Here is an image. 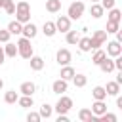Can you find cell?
<instances>
[{
	"label": "cell",
	"mask_w": 122,
	"mask_h": 122,
	"mask_svg": "<svg viewBox=\"0 0 122 122\" xmlns=\"http://www.w3.org/2000/svg\"><path fill=\"white\" fill-rule=\"evenodd\" d=\"M17 55H21L23 59H29L30 55H34L32 53V46H30V38L21 36L17 40Z\"/></svg>",
	"instance_id": "2"
},
{
	"label": "cell",
	"mask_w": 122,
	"mask_h": 122,
	"mask_svg": "<svg viewBox=\"0 0 122 122\" xmlns=\"http://www.w3.org/2000/svg\"><path fill=\"white\" fill-rule=\"evenodd\" d=\"M71 80H72V84H74L76 88H84V86L88 84V76H86V74H80V72H78V74L74 72V76H72Z\"/></svg>",
	"instance_id": "20"
},
{
	"label": "cell",
	"mask_w": 122,
	"mask_h": 122,
	"mask_svg": "<svg viewBox=\"0 0 122 122\" xmlns=\"http://www.w3.org/2000/svg\"><path fill=\"white\" fill-rule=\"evenodd\" d=\"M105 40H107V30H95L92 34V38H90V48L97 50V48H101L105 44Z\"/></svg>",
	"instance_id": "5"
},
{
	"label": "cell",
	"mask_w": 122,
	"mask_h": 122,
	"mask_svg": "<svg viewBox=\"0 0 122 122\" xmlns=\"http://www.w3.org/2000/svg\"><path fill=\"white\" fill-rule=\"evenodd\" d=\"M55 29H57V32H67L71 29V19L67 15H59L55 21Z\"/></svg>",
	"instance_id": "8"
},
{
	"label": "cell",
	"mask_w": 122,
	"mask_h": 122,
	"mask_svg": "<svg viewBox=\"0 0 122 122\" xmlns=\"http://www.w3.org/2000/svg\"><path fill=\"white\" fill-rule=\"evenodd\" d=\"M17 103H19L23 109H29V107L34 105V99H32V95H21V97L17 99Z\"/></svg>",
	"instance_id": "28"
},
{
	"label": "cell",
	"mask_w": 122,
	"mask_h": 122,
	"mask_svg": "<svg viewBox=\"0 0 122 122\" xmlns=\"http://www.w3.org/2000/svg\"><path fill=\"white\" fill-rule=\"evenodd\" d=\"M4 59H6V53H4V48L0 46V65L4 63Z\"/></svg>",
	"instance_id": "39"
},
{
	"label": "cell",
	"mask_w": 122,
	"mask_h": 122,
	"mask_svg": "<svg viewBox=\"0 0 122 122\" xmlns=\"http://www.w3.org/2000/svg\"><path fill=\"white\" fill-rule=\"evenodd\" d=\"M15 19L19 23H29L30 21V4H29V0H19L15 4Z\"/></svg>",
	"instance_id": "1"
},
{
	"label": "cell",
	"mask_w": 122,
	"mask_h": 122,
	"mask_svg": "<svg viewBox=\"0 0 122 122\" xmlns=\"http://www.w3.org/2000/svg\"><path fill=\"white\" fill-rule=\"evenodd\" d=\"M78 118L82 122H97V116H93L92 109H80L78 111Z\"/></svg>",
	"instance_id": "11"
},
{
	"label": "cell",
	"mask_w": 122,
	"mask_h": 122,
	"mask_svg": "<svg viewBox=\"0 0 122 122\" xmlns=\"http://www.w3.org/2000/svg\"><path fill=\"white\" fill-rule=\"evenodd\" d=\"M82 13H84V2L82 0H72V4L67 10V17L72 21V19H80Z\"/></svg>",
	"instance_id": "3"
},
{
	"label": "cell",
	"mask_w": 122,
	"mask_h": 122,
	"mask_svg": "<svg viewBox=\"0 0 122 122\" xmlns=\"http://www.w3.org/2000/svg\"><path fill=\"white\" fill-rule=\"evenodd\" d=\"M36 32H38V29H36L34 23H30V21H29V23H23V30H21V34H23L25 38H30V40H32V38L36 36Z\"/></svg>",
	"instance_id": "9"
},
{
	"label": "cell",
	"mask_w": 122,
	"mask_h": 122,
	"mask_svg": "<svg viewBox=\"0 0 122 122\" xmlns=\"http://www.w3.org/2000/svg\"><path fill=\"white\" fill-rule=\"evenodd\" d=\"M29 63H30V69L32 71H42L44 69V59L38 57V55H30L29 57Z\"/></svg>",
	"instance_id": "15"
},
{
	"label": "cell",
	"mask_w": 122,
	"mask_h": 122,
	"mask_svg": "<svg viewBox=\"0 0 122 122\" xmlns=\"http://www.w3.org/2000/svg\"><path fill=\"white\" fill-rule=\"evenodd\" d=\"M27 120H29V122H40L42 118H40L38 112H29V114H27Z\"/></svg>",
	"instance_id": "37"
},
{
	"label": "cell",
	"mask_w": 122,
	"mask_h": 122,
	"mask_svg": "<svg viewBox=\"0 0 122 122\" xmlns=\"http://www.w3.org/2000/svg\"><path fill=\"white\" fill-rule=\"evenodd\" d=\"M103 11H105V10H103V6H101L99 2H93V4H92V8H90V13H92V17H93V19L103 17Z\"/></svg>",
	"instance_id": "19"
},
{
	"label": "cell",
	"mask_w": 122,
	"mask_h": 122,
	"mask_svg": "<svg viewBox=\"0 0 122 122\" xmlns=\"http://www.w3.org/2000/svg\"><path fill=\"white\" fill-rule=\"evenodd\" d=\"M116 120H118V116L112 114V112H107V111L97 116V122H116Z\"/></svg>",
	"instance_id": "29"
},
{
	"label": "cell",
	"mask_w": 122,
	"mask_h": 122,
	"mask_svg": "<svg viewBox=\"0 0 122 122\" xmlns=\"http://www.w3.org/2000/svg\"><path fill=\"white\" fill-rule=\"evenodd\" d=\"M0 8H4L10 15L15 13V4H13V0H0Z\"/></svg>",
	"instance_id": "30"
},
{
	"label": "cell",
	"mask_w": 122,
	"mask_h": 122,
	"mask_svg": "<svg viewBox=\"0 0 122 122\" xmlns=\"http://www.w3.org/2000/svg\"><path fill=\"white\" fill-rule=\"evenodd\" d=\"M109 57H116V55H120L122 53V46H120V42H116V40H111V42H107V51H105Z\"/></svg>",
	"instance_id": "7"
},
{
	"label": "cell",
	"mask_w": 122,
	"mask_h": 122,
	"mask_svg": "<svg viewBox=\"0 0 122 122\" xmlns=\"http://www.w3.org/2000/svg\"><path fill=\"white\" fill-rule=\"evenodd\" d=\"M71 109H72V99L61 93V97H59L57 103H55V111H57V114H67Z\"/></svg>",
	"instance_id": "4"
},
{
	"label": "cell",
	"mask_w": 122,
	"mask_h": 122,
	"mask_svg": "<svg viewBox=\"0 0 122 122\" xmlns=\"http://www.w3.org/2000/svg\"><path fill=\"white\" fill-rule=\"evenodd\" d=\"M93 2H99V0H92V4H93Z\"/></svg>",
	"instance_id": "41"
},
{
	"label": "cell",
	"mask_w": 122,
	"mask_h": 122,
	"mask_svg": "<svg viewBox=\"0 0 122 122\" xmlns=\"http://www.w3.org/2000/svg\"><path fill=\"white\" fill-rule=\"evenodd\" d=\"M17 99H19V93H17L15 90H10V92H6V93H4V101H6L8 105L17 103Z\"/></svg>",
	"instance_id": "26"
},
{
	"label": "cell",
	"mask_w": 122,
	"mask_h": 122,
	"mask_svg": "<svg viewBox=\"0 0 122 122\" xmlns=\"http://www.w3.org/2000/svg\"><path fill=\"white\" fill-rule=\"evenodd\" d=\"M51 112H53V107L48 105V103H44V105L40 107V112H38V114H40V118H50Z\"/></svg>",
	"instance_id": "32"
},
{
	"label": "cell",
	"mask_w": 122,
	"mask_h": 122,
	"mask_svg": "<svg viewBox=\"0 0 122 122\" xmlns=\"http://www.w3.org/2000/svg\"><path fill=\"white\" fill-rule=\"evenodd\" d=\"M76 44H78L80 51H90V50H92V48H90V38H88V36H80Z\"/></svg>",
	"instance_id": "31"
},
{
	"label": "cell",
	"mask_w": 122,
	"mask_h": 122,
	"mask_svg": "<svg viewBox=\"0 0 122 122\" xmlns=\"http://www.w3.org/2000/svg\"><path fill=\"white\" fill-rule=\"evenodd\" d=\"M71 59H72V55H71V51L67 50V48H61V50H57V53H55V61L63 67V65H69L71 63Z\"/></svg>",
	"instance_id": "6"
},
{
	"label": "cell",
	"mask_w": 122,
	"mask_h": 122,
	"mask_svg": "<svg viewBox=\"0 0 122 122\" xmlns=\"http://www.w3.org/2000/svg\"><path fill=\"white\" fill-rule=\"evenodd\" d=\"M105 111H107V103L101 101V99H95L93 105H92V112H93V116H99V114H103Z\"/></svg>",
	"instance_id": "12"
},
{
	"label": "cell",
	"mask_w": 122,
	"mask_h": 122,
	"mask_svg": "<svg viewBox=\"0 0 122 122\" xmlns=\"http://www.w3.org/2000/svg\"><path fill=\"white\" fill-rule=\"evenodd\" d=\"M97 67H99L103 72H112V71H114V61H112V57H107V55H105V59H103Z\"/></svg>",
	"instance_id": "13"
},
{
	"label": "cell",
	"mask_w": 122,
	"mask_h": 122,
	"mask_svg": "<svg viewBox=\"0 0 122 122\" xmlns=\"http://www.w3.org/2000/svg\"><path fill=\"white\" fill-rule=\"evenodd\" d=\"M74 72H76V71H74L71 65H63V67H61V72H59V76H61L63 80H67V82H69V80L74 76Z\"/></svg>",
	"instance_id": "17"
},
{
	"label": "cell",
	"mask_w": 122,
	"mask_h": 122,
	"mask_svg": "<svg viewBox=\"0 0 122 122\" xmlns=\"http://www.w3.org/2000/svg\"><path fill=\"white\" fill-rule=\"evenodd\" d=\"M19 92H21V95H32L36 92V86H34V82H23L19 86Z\"/></svg>",
	"instance_id": "16"
},
{
	"label": "cell",
	"mask_w": 122,
	"mask_h": 122,
	"mask_svg": "<svg viewBox=\"0 0 122 122\" xmlns=\"http://www.w3.org/2000/svg\"><path fill=\"white\" fill-rule=\"evenodd\" d=\"M61 10V0H46V11L57 13Z\"/></svg>",
	"instance_id": "21"
},
{
	"label": "cell",
	"mask_w": 122,
	"mask_h": 122,
	"mask_svg": "<svg viewBox=\"0 0 122 122\" xmlns=\"http://www.w3.org/2000/svg\"><path fill=\"white\" fill-rule=\"evenodd\" d=\"M120 29V23H114V21H107V34H114L116 30Z\"/></svg>",
	"instance_id": "34"
},
{
	"label": "cell",
	"mask_w": 122,
	"mask_h": 122,
	"mask_svg": "<svg viewBox=\"0 0 122 122\" xmlns=\"http://www.w3.org/2000/svg\"><path fill=\"white\" fill-rule=\"evenodd\" d=\"M65 34H67V36H65V38H67V44L76 46V42H78V38H80V32H78V30H71V29H69Z\"/></svg>",
	"instance_id": "23"
},
{
	"label": "cell",
	"mask_w": 122,
	"mask_h": 122,
	"mask_svg": "<svg viewBox=\"0 0 122 122\" xmlns=\"http://www.w3.org/2000/svg\"><path fill=\"white\" fill-rule=\"evenodd\" d=\"M99 4L103 6V10H111V8H114L116 0H99Z\"/></svg>",
	"instance_id": "36"
},
{
	"label": "cell",
	"mask_w": 122,
	"mask_h": 122,
	"mask_svg": "<svg viewBox=\"0 0 122 122\" xmlns=\"http://www.w3.org/2000/svg\"><path fill=\"white\" fill-rule=\"evenodd\" d=\"M10 36H11V34H10L8 29H0V42H2V44L10 42Z\"/></svg>",
	"instance_id": "35"
},
{
	"label": "cell",
	"mask_w": 122,
	"mask_h": 122,
	"mask_svg": "<svg viewBox=\"0 0 122 122\" xmlns=\"http://www.w3.org/2000/svg\"><path fill=\"white\" fill-rule=\"evenodd\" d=\"M42 32H44L48 38L55 36V32H57V29H55V23H53V21H46V23L42 25Z\"/></svg>",
	"instance_id": "14"
},
{
	"label": "cell",
	"mask_w": 122,
	"mask_h": 122,
	"mask_svg": "<svg viewBox=\"0 0 122 122\" xmlns=\"http://www.w3.org/2000/svg\"><path fill=\"white\" fill-rule=\"evenodd\" d=\"M105 55H107V53H105L101 48H97V50H95V53H93V57H92V63H93V65H99V63L105 59Z\"/></svg>",
	"instance_id": "33"
},
{
	"label": "cell",
	"mask_w": 122,
	"mask_h": 122,
	"mask_svg": "<svg viewBox=\"0 0 122 122\" xmlns=\"http://www.w3.org/2000/svg\"><path fill=\"white\" fill-rule=\"evenodd\" d=\"M105 92H107V95H118V93H120V84H118L116 80H112V82H107V86H105Z\"/></svg>",
	"instance_id": "18"
},
{
	"label": "cell",
	"mask_w": 122,
	"mask_h": 122,
	"mask_svg": "<svg viewBox=\"0 0 122 122\" xmlns=\"http://www.w3.org/2000/svg\"><path fill=\"white\" fill-rule=\"evenodd\" d=\"M67 88H69V84H67V80H63V78H59V80H55V82L51 84V92H53V93H57V95L65 93V92H67Z\"/></svg>",
	"instance_id": "10"
},
{
	"label": "cell",
	"mask_w": 122,
	"mask_h": 122,
	"mask_svg": "<svg viewBox=\"0 0 122 122\" xmlns=\"http://www.w3.org/2000/svg\"><path fill=\"white\" fill-rule=\"evenodd\" d=\"M8 30H10V34H21V30H23V23H19L17 19H15V21H10Z\"/></svg>",
	"instance_id": "24"
},
{
	"label": "cell",
	"mask_w": 122,
	"mask_h": 122,
	"mask_svg": "<svg viewBox=\"0 0 122 122\" xmlns=\"http://www.w3.org/2000/svg\"><path fill=\"white\" fill-rule=\"evenodd\" d=\"M92 95H93V99H101V101L107 99V92H105L103 86H95V88L92 90Z\"/></svg>",
	"instance_id": "25"
},
{
	"label": "cell",
	"mask_w": 122,
	"mask_h": 122,
	"mask_svg": "<svg viewBox=\"0 0 122 122\" xmlns=\"http://www.w3.org/2000/svg\"><path fill=\"white\" fill-rule=\"evenodd\" d=\"M57 122H69V116L67 114H59L57 116Z\"/></svg>",
	"instance_id": "38"
},
{
	"label": "cell",
	"mask_w": 122,
	"mask_h": 122,
	"mask_svg": "<svg viewBox=\"0 0 122 122\" xmlns=\"http://www.w3.org/2000/svg\"><path fill=\"white\" fill-rule=\"evenodd\" d=\"M4 53H6V57H15V55H17V44L6 42V46H4Z\"/></svg>",
	"instance_id": "27"
},
{
	"label": "cell",
	"mask_w": 122,
	"mask_h": 122,
	"mask_svg": "<svg viewBox=\"0 0 122 122\" xmlns=\"http://www.w3.org/2000/svg\"><path fill=\"white\" fill-rule=\"evenodd\" d=\"M2 88H4V80L0 78V90H2Z\"/></svg>",
	"instance_id": "40"
},
{
	"label": "cell",
	"mask_w": 122,
	"mask_h": 122,
	"mask_svg": "<svg viewBox=\"0 0 122 122\" xmlns=\"http://www.w3.org/2000/svg\"><path fill=\"white\" fill-rule=\"evenodd\" d=\"M109 13H107V17H109V21H114V23H120V19H122V13H120V10L114 6V8H111V10H107Z\"/></svg>",
	"instance_id": "22"
}]
</instances>
